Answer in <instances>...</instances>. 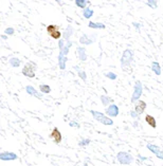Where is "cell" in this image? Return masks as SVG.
<instances>
[{
	"mask_svg": "<svg viewBox=\"0 0 163 166\" xmlns=\"http://www.w3.org/2000/svg\"><path fill=\"white\" fill-rule=\"evenodd\" d=\"M133 56H135V54H133V50H130V49L124 50L122 57H121V68L124 71H127L130 68V65L133 61Z\"/></svg>",
	"mask_w": 163,
	"mask_h": 166,
	"instance_id": "obj_1",
	"label": "cell"
},
{
	"mask_svg": "<svg viewBox=\"0 0 163 166\" xmlns=\"http://www.w3.org/2000/svg\"><path fill=\"white\" fill-rule=\"evenodd\" d=\"M90 113H91V115L93 116V118H94L96 121H98L99 123L103 124V125H107V126L113 125L112 120H111L109 116L102 113V112H99V111H96V110H90Z\"/></svg>",
	"mask_w": 163,
	"mask_h": 166,
	"instance_id": "obj_2",
	"label": "cell"
},
{
	"mask_svg": "<svg viewBox=\"0 0 163 166\" xmlns=\"http://www.w3.org/2000/svg\"><path fill=\"white\" fill-rule=\"evenodd\" d=\"M117 160L121 165H130L135 161V158L127 151H119L117 154Z\"/></svg>",
	"mask_w": 163,
	"mask_h": 166,
	"instance_id": "obj_3",
	"label": "cell"
},
{
	"mask_svg": "<svg viewBox=\"0 0 163 166\" xmlns=\"http://www.w3.org/2000/svg\"><path fill=\"white\" fill-rule=\"evenodd\" d=\"M143 93V84L141 83L140 81H137L133 86V92L131 95L130 102L133 104H135L138 101H140V97L142 96Z\"/></svg>",
	"mask_w": 163,
	"mask_h": 166,
	"instance_id": "obj_4",
	"label": "cell"
},
{
	"mask_svg": "<svg viewBox=\"0 0 163 166\" xmlns=\"http://www.w3.org/2000/svg\"><path fill=\"white\" fill-rule=\"evenodd\" d=\"M47 33L50 37L56 40H60L63 37V34L60 32V27L57 25H49L47 27Z\"/></svg>",
	"mask_w": 163,
	"mask_h": 166,
	"instance_id": "obj_5",
	"label": "cell"
},
{
	"mask_svg": "<svg viewBox=\"0 0 163 166\" xmlns=\"http://www.w3.org/2000/svg\"><path fill=\"white\" fill-rule=\"evenodd\" d=\"M35 71H36L35 65H34L33 63H28L23 66L21 72H22L23 75L27 76V77L33 78V77H35Z\"/></svg>",
	"mask_w": 163,
	"mask_h": 166,
	"instance_id": "obj_6",
	"label": "cell"
},
{
	"mask_svg": "<svg viewBox=\"0 0 163 166\" xmlns=\"http://www.w3.org/2000/svg\"><path fill=\"white\" fill-rule=\"evenodd\" d=\"M96 34H83V35L80 37V43L83 45H89L91 43H96Z\"/></svg>",
	"mask_w": 163,
	"mask_h": 166,
	"instance_id": "obj_7",
	"label": "cell"
},
{
	"mask_svg": "<svg viewBox=\"0 0 163 166\" xmlns=\"http://www.w3.org/2000/svg\"><path fill=\"white\" fill-rule=\"evenodd\" d=\"M146 147H147L148 150L151 151V152H153L157 158L160 159V160H163V149H161V147H159V146L155 145V144H153V143H147Z\"/></svg>",
	"mask_w": 163,
	"mask_h": 166,
	"instance_id": "obj_8",
	"label": "cell"
},
{
	"mask_svg": "<svg viewBox=\"0 0 163 166\" xmlns=\"http://www.w3.org/2000/svg\"><path fill=\"white\" fill-rule=\"evenodd\" d=\"M50 139H52V141L55 144L62 143L63 136H62V132H60L57 127H54V128L52 129V131H51V134H50Z\"/></svg>",
	"mask_w": 163,
	"mask_h": 166,
	"instance_id": "obj_9",
	"label": "cell"
},
{
	"mask_svg": "<svg viewBox=\"0 0 163 166\" xmlns=\"http://www.w3.org/2000/svg\"><path fill=\"white\" fill-rule=\"evenodd\" d=\"M105 112L109 118H117V116L119 115V112H120V111H119L118 105L111 104V105H109L107 108H106Z\"/></svg>",
	"mask_w": 163,
	"mask_h": 166,
	"instance_id": "obj_10",
	"label": "cell"
},
{
	"mask_svg": "<svg viewBox=\"0 0 163 166\" xmlns=\"http://www.w3.org/2000/svg\"><path fill=\"white\" fill-rule=\"evenodd\" d=\"M18 156L15 152H12V151H3L0 154V160L1 161H14V160H17Z\"/></svg>",
	"mask_w": 163,
	"mask_h": 166,
	"instance_id": "obj_11",
	"label": "cell"
},
{
	"mask_svg": "<svg viewBox=\"0 0 163 166\" xmlns=\"http://www.w3.org/2000/svg\"><path fill=\"white\" fill-rule=\"evenodd\" d=\"M146 107H147V104H146L144 101H142V100H140V101H138L135 104V111L139 114V115H141V114L144 113Z\"/></svg>",
	"mask_w": 163,
	"mask_h": 166,
	"instance_id": "obj_12",
	"label": "cell"
},
{
	"mask_svg": "<svg viewBox=\"0 0 163 166\" xmlns=\"http://www.w3.org/2000/svg\"><path fill=\"white\" fill-rule=\"evenodd\" d=\"M75 53L78 54V57L80 61H87V51H86L85 47H78L76 48Z\"/></svg>",
	"mask_w": 163,
	"mask_h": 166,
	"instance_id": "obj_13",
	"label": "cell"
},
{
	"mask_svg": "<svg viewBox=\"0 0 163 166\" xmlns=\"http://www.w3.org/2000/svg\"><path fill=\"white\" fill-rule=\"evenodd\" d=\"M25 91H27V93H28L29 95L36 96V97H38V98H41V96H43V93H41V92H38L34 87H32V86H30V85L25 87Z\"/></svg>",
	"mask_w": 163,
	"mask_h": 166,
	"instance_id": "obj_14",
	"label": "cell"
},
{
	"mask_svg": "<svg viewBox=\"0 0 163 166\" xmlns=\"http://www.w3.org/2000/svg\"><path fill=\"white\" fill-rule=\"evenodd\" d=\"M73 33H74V29H73V27L72 25H68L67 29H66L63 33V39H65L66 41L70 40V37L73 35Z\"/></svg>",
	"mask_w": 163,
	"mask_h": 166,
	"instance_id": "obj_15",
	"label": "cell"
},
{
	"mask_svg": "<svg viewBox=\"0 0 163 166\" xmlns=\"http://www.w3.org/2000/svg\"><path fill=\"white\" fill-rule=\"evenodd\" d=\"M144 120H145V122L147 123V125L151 126V128H156V127H157V122H156V118H154L153 115H151V114H146Z\"/></svg>",
	"mask_w": 163,
	"mask_h": 166,
	"instance_id": "obj_16",
	"label": "cell"
},
{
	"mask_svg": "<svg viewBox=\"0 0 163 166\" xmlns=\"http://www.w3.org/2000/svg\"><path fill=\"white\" fill-rule=\"evenodd\" d=\"M151 71H153L157 76L161 75V66L158 61H151Z\"/></svg>",
	"mask_w": 163,
	"mask_h": 166,
	"instance_id": "obj_17",
	"label": "cell"
},
{
	"mask_svg": "<svg viewBox=\"0 0 163 166\" xmlns=\"http://www.w3.org/2000/svg\"><path fill=\"white\" fill-rule=\"evenodd\" d=\"M67 61H68V56H64L63 54H59V55H58V66H59V69L65 70Z\"/></svg>",
	"mask_w": 163,
	"mask_h": 166,
	"instance_id": "obj_18",
	"label": "cell"
},
{
	"mask_svg": "<svg viewBox=\"0 0 163 166\" xmlns=\"http://www.w3.org/2000/svg\"><path fill=\"white\" fill-rule=\"evenodd\" d=\"M88 27L91 29H99V30H104L106 29V25L102 22H92V21H89L88 23Z\"/></svg>",
	"mask_w": 163,
	"mask_h": 166,
	"instance_id": "obj_19",
	"label": "cell"
},
{
	"mask_svg": "<svg viewBox=\"0 0 163 166\" xmlns=\"http://www.w3.org/2000/svg\"><path fill=\"white\" fill-rule=\"evenodd\" d=\"M9 63H10V65L12 66L13 68H18L20 66V64H21V61L17 57H12L9 59Z\"/></svg>",
	"mask_w": 163,
	"mask_h": 166,
	"instance_id": "obj_20",
	"label": "cell"
},
{
	"mask_svg": "<svg viewBox=\"0 0 163 166\" xmlns=\"http://www.w3.org/2000/svg\"><path fill=\"white\" fill-rule=\"evenodd\" d=\"M74 3L76 4V6L80 9H84L85 10L86 8H88L87 4H90V1H85V0H75Z\"/></svg>",
	"mask_w": 163,
	"mask_h": 166,
	"instance_id": "obj_21",
	"label": "cell"
},
{
	"mask_svg": "<svg viewBox=\"0 0 163 166\" xmlns=\"http://www.w3.org/2000/svg\"><path fill=\"white\" fill-rule=\"evenodd\" d=\"M93 13H94L93 10H91V9L88 6V8H86L85 10L83 11V16L86 18V19H90V18L93 16Z\"/></svg>",
	"mask_w": 163,
	"mask_h": 166,
	"instance_id": "obj_22",
	"label": "cell"
},
{
	"mask_svg": "<svg viewBox=\"0 0 163 166\" xmlns=\"http://www.w3.org/2000/svg\"><path fill=\"white\" fill-rule=\"evenodd\" d=\"M101 101H102V105L103 106H109L112 102V98H110V96L107 95H101Z\"/></svg>",
	"mask_w": 163,
	"mask_h": 166,
	"instance_id": "obj_23",
	"label": "cell"
},
{
	"mask_svg": "<svg viewBox=\"0 0 163 166\" xmlns=\"http://www.w3.org/2000/svg\"><path fill=\"white\" fill-rule=\"evenodd\" d=\"M73 68L75 69V70H78V76H80L82 79H83L84 82H86V79H87V75H86V72L84 70H80V68H78V66H74Z\"/></svg>",
	"mask_w": 163,
	"mask_h": 166,
	"instance_id": "obj_24",
	"label": "cell"
},
{
	"mask_svg": "<svg viewBox=\"0 0 163 166\" xmlns=\"http://www.w3.org/2000/svg\"><path fill=\"white\" fill-rule=\"evenodd\" d=\"M39 90L41 93L49 94L51 92V87L49 85H40L39 86Z\"/></svg>",
	"mask_w": 163,
	"mask_h": 166,
	"instance_id": "obj_25",
	"label": "cell"
},
{
	"mask_svg": "<svg viewBox=\"0 0 163 166\" xmlns=\"http://www.w3.org/2000/svg\"><path fill=\"white\" fill-rule=\"evenodd\" d=\"M90 143H91L90 139H82V140L78 142V146H80V147H87Z\"/></svg>",
	"mask_w": 163,
	"mask_h": 166,
	"instance_id": "obj_26",
	"label": "cell"
},
{
	"mask_svg": "<svg viewBox=\"0 0 163 166\" xmlns=\"http://www.w3.org/2000/svg\"><path fill=\"white\" fill-rule=\"evenodd\" d=\"M145 4L151 9H156L157 6H158V2H157L156 0H147V1L145 2Z\"/></svg>",
	"mask_w": 163,
	"mask_h": 166,
	"instance_id": "obj_27",
	"label": "cell"
},
{
	"mask_svg": "<svg viewBox=\"0 0 163 166\" xmlns=\"http://www.w3.org/2000/svg\"><path fill=\"white\" fill-rule=\"evenodd\" d=\"M105 76L107 78H109V79H111V81H114V79H117V77H118V75H117L115 73L111 72V71H109V72L105 73Z\"/></svg>",
	"mask_w": 163,
	"mask_h": 166,
	"instance_id": "obj_28",
	"label": "cell"
},
{
	"mask_svg": "<svg viewBox=\"0 0 163 166\" xmlns=\"http://www.w3.org/2000/svg\"><path fill=\"white\" fill-rule=\"evenodd\" d=\"M4 33H5V35H9V36L14 35V29L13 28H7L4 31Z\"/></svg>",
	"mask_w": 163,
	"mask_h": 166,
	"instance_id": "obj_29",
	"label": "cell"
},
{
	"mask_svg": "<svg viewBox=\"0 0 163 166\" xmlns=\"http://www.w3.org/2000/svg\"><path fill=\"white\" fill-rule=\"evenodd\" d=\"M65 45H66V40L62 38V39H60V40L58 41V48H59V51L62 50V49H63L64 47H65Z\"/></svg>",
	"mask_w": 163,
	"mask_h": 166,
	"instance_id": "obj_30",
	"label": "cell"
},
{
	"mask_svg": "<svg viewBox=\"0 0 163 166\" xmlns=\"http://www.w3.org/2000/svg\"><path fill=\"white\" fill-rule=\"evenodd\" d=\"M130 116H131V118H133V120H135H135H138L139 114L137 113V112H135V110H131V111H130Z\"/></svg>",
	"mask_w": 163,
	"mask_h": 166,
	"instance_id": "obj_31",
	"label": "cell"
},
{
	"mask_svg": "<svg viewBox=\"0 0 163 166\" xmlns=\"http://www.w3.org/2000/svg\"><path fill=\"white\" fill-rule=\"evenodd\" d=\"M69 125H70V127H75V128H80V124H78V122H75V121H71L70 123H69Z\"/></svg>",
	"mask_w": 163,
	"mask_h": 166,
	"instance_id": "obj_32",
	"label": "cell"
},
{
	"mask_svg": "<svg viewBox=\"0 0 163 166\" xmlns=\"http://www.w3.org/2000/svg\"><path fill=\"white\" fill-rule=\"evenodd\" d=\"M133 25L135 27V29H137V31H140V23H138V22H133Z\"/></svg>",
	"mask_w": 163,
	"mask_h": 166,
	"instance_id": "obj_33",
	"label": "cell"
},
{
	"mask_svg": "<svg viewBox=\"0 0 163 166\" xmlns=\"http://www.w3.org/2000/svg\"><path fill=\"white\" fill-rule=\"evenodd\" d=\"M138 158L140 159L141 161H146L147 160V158L146 157H143V156H141V154H138Z\"/></svg>",
	"mask_w": 163,
	"mask_h": 166,
	"instance_id": "obj_34",
	"label": "cell"
},
{
	"mask_svg": "<svg viewBox=\"0 0 163 166\" xmlns=\"http://www.w3.org/2000/svg\"><path fill=\"white\" fill-rule=\"evenodd\" d=\"M133 127H135V128H138V127H139V123L137 121H135L133 123Z\"/></svg>",
	"mask_w": 163,
	"mask_h": 166,
	"instance_id": "obj_35",
	"label": "cell"
},
{
	"mask_svg": "<svg viewBox=\"0 0 163 166\" xmlns=\"http://www.w3.org/2000/svg\"><path fill=\"white\" fill-rule=\"evenodd\" d=\"M1 38H2L3 40H5V39H8V36H7V35H1Z\"/></svg>",
	"mask_w": 163,
	"mask_h": 166,
	"instance_id": "obj_36",
	"label": "cell"
},
{
	"mask_svg": "<svg viewBox=\"0 0 163 166\" xmlns=\"http://www.w3.org/2000/svg\"><path fill=\"white\" fill-rule=\"evenodd\" d=\"M83 166H89V165H88V163H84Z\"/></svg>",
	"mask_w": 163,
	"mask_h": 166,
	"instance_id": "obj_37",
	"label": "cell"
}]
</instances>
